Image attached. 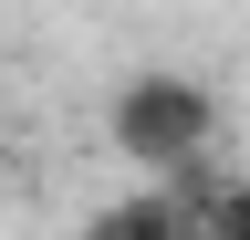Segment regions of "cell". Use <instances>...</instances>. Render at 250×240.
<instances>
[{
    "label": "cell",
    "instance_id": "1",
    "mask_svg": "<svg viewBox=\"0 0 250 240\" xmlns=\"http://www.w3.org/2000/svg\"><path fill=\"white\" fill-rule=\"evenodd\" d=\"M104 136H115L146 177H177V167L208 157V136H219V94H208L198 73H125L115 105H104Z\"/></svg>",
    "mask_w": 250,
    "mask_h": 240
},
{
    "label": "cell",
    "instance_id": "2",
    "mask_svg": "<svg viewBox=\"0 0 250 240\" xmlns=\"http://www.w3.org/2000/svg\"><path fill=\"white\" fill-rule=\"evenodd\" d=\"M83 240H208V230H198V198H188L177 177H156V188L115 198V209H94Z\"/></svg>",
    "mask_w": 250,
    "mask_h": 240
},
{
    "label": "cell",
    "instance_id": "3",
    "mask_svg": "<svg viewBox=\"0 0 250 240\" xmlns=\"http://www.w3.org/2000/svg\"><path fill=\"white\" fill-rule=\"evenodd\" d=\"M177 188L198 198V230L208 240H250V188H208L198 167H177Z\"/></svg>",
    "mask_w": 250,
    "mask_h": 240
}]
</instances>
